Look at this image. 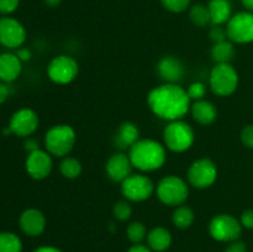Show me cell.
<instances>
[{"label":"cell","mask_w":253,"mask_h":252,"mask_svg":"<svg viewBox=\"0 0 253 252\" xmlns=\"http://www.w3.org/2000/svg\"><path fill=\"white\" fill-rule=\"evenodd\" d=\"M147 104L156 116L163 120L174 121L182 120L187 115L192 100L184 88L178 84L166 83L148 93Z\"/></svg>","instance_id":"1"},{"label":"cell","mask_w":253,"mask_h":252,"mask_svg":"<svg viewBox=\"0 0 253 252\" xmlns=\"http://www.w3.org/2000/svg\"><path fill=\"white\" fill-rule=\"evenodd\" d=\"M128 157L135 168L141 172H155L160 169L166 162V147L158 141L138 140L128 150Z\"/></svg>","instance_id":"2"},{"label":"cell","mask_w":253,"mask_h":252,"mask_svg":"<svg viewBox=\"0 0 253 252\" xmlns=\"http://www.w3.org/2000/svg\"><path fill=\"white\" fill-rule=\"evenodd\" d=\"M76 131L66 124L54 125L44 136V147L52 156L67 157L76 145Z\"/></svg>","instance_id":"3"},{"label":"cell","mask_w":253,"mask_h":252,"mask_svg":"<svg viewBox=\"0 0 253 252\" xmlns=\"http://www.w3.org/2000/svg\"><path fill=\"white\" fill-rule=\"evenodd\" d=\"M195 140L194 130L184 120L169 121L163 130L165 147L172 152L182 153L189 150Z\"/></svg>","instance_id":"4"},{"label":"cell","mask_w":253,"mask_h":252,"mask_svg":"<svg viewBox=\"0 0 253 252\" xmlns=\"http://www.w3.org/2000/svg\"><path fill=\"white\" fill-rule=\"evenodd\" d=\"M156 194L163 204L177 208L187 202L189 188L185 180L178 175H167L158 182Z\"/></svg>","instance_id":"5"},{"label":"cell","mask_w":253,"mask_h":252,"mask_svg":"<svg viewBox=\"0 0 253 252\" xmlns=\"http://www.w3.org/2000/svg\"><path fill=\"white\" fill-rule=\"evenodd\" d=\"M209 85L216 95H231L239 86V73L230 63L215 64L210 72Z\"/></svg>","instance_id":"6"},{"label":"cell","mask_w":253,"mask_h":252,"mask_svg":"<svg viewBox=\"0 0 253 252\" xmlns=\"http://www.w3.org/2000/svg\"><path fill=\"white\" fill-rule=\"evenodd\" d=\"M209 232L212 239L222 242H232L239 240L242 232L240 220L230 214H219L211 219Z\"/></svg>","instance_id":"7"},{"label":"cell","mask_w":253,"mask_h":252,"mask_svg":"<svg viewBox=\"0 0 253 252\" xmlns=\"http://www.w3.org/2000/svg\"><path fill=\"white\" fill-rule=\"evenodd\" d=\"M217 167L210 158L203 157L194 161L188 169V180L192 187L198 189L209 188L216 182Z\"/></svg>","instance_id":"8"},{"label":"cell","mask_w":253,"mask_h":252,"mask_svg":"<svg viewBox=\"0 0 253 252\" xmlns=\"http://www.w3.org/2000/svg\"><path fill=\"white\" fill-rule=\"evenodd\" d=\"M156 188L152 179L145 174H131L121 183V193L128 202H145L150 199Z\"/></svg>","instance_id":"9"},{"label":"cell","mask_w":253,"mask_h":252,"mask_svg":"<svg viewBox=\"0 0 253 252\" xmlns=\"http://www.w3.org/2000/svg\"><path fill=\"white\" fill-rule=\"evenodd\" d=\"M78 62L67 54L54 57L47 66V76L57 84L71 83L78 76Z\"/></svg>","instance_id":"10"},{"label":"cell","mask_w":253,"mask_h":252,"mask_svg":"<svg viewBox=\"0 0 253 252\" xmlns=\"http://www.w3.org/2000/svg\"><path fill=\"white\" fill-rule=\"evenodd\" d=\"M227 37L234 43H250L253 41V14L250 11L232 15L226 24Z\"/></svg>","instance_id":"11"},{"label":"cell","mask_w":253,"mask_h":252,"mask_svg":"<svg viewBox=\"0 0 253 252\" xmlns=\"http://www.w3.org/2000/svg\"><path fill=\"white\" fill-rule=\"evenodd\" d=\"M26 41V30L24 25L11 16L0 19V44L9 49H17Z\"/></svg>","instance_id":"12"},{"label":"cell","mask_w":253,"mask_h":252,"mask_svg":"<svg viewBox=\"0 0 253 252\" xmlns=\"http://www.w3.org/2000/svg\"><path fill=\"white\" fill-rule=\"evenodd\" d=\"M26 172L32 179L42 180L46 179L51 174L53 169V160L52 155L46 150H39L30 152L26 157L25 162Z\"/></svg>","instance_id":"13"},{"label":"cell","mask_w":253,"mask_h":252,"mask_svg":"<svg viewBox=\"0 0 253 252\" xmlns=\"http://www.w3.org/2000/svg\"><path fill=\"white\" fill-rule=\"evenodd\" d=\"M39 116L32 109L24 108L15 111L9 121L11 133L19 137H30L39 127Z\"/></svg>","instance_id":"14"},{"label":"cell","mask_w":253,"mask_h":252,"mask_svg":"<svg viewBox=\"0 0 253 252\" xmlns=\"http://www.w3.org/2000/svg\"><path fill=\"white\" fill-rule=\"evenodd\" d=\"M132 163L128 155L124 152H115L106 161L105 170L108 177L113 182L123 183L127 177L132 174Z\"/></svg>","instance_id":"15"},{"label":"cell","mask_w":253,"mask_h":252,"mask_svg":"<svg viewBox=\"0 0 253 252\" xmlns=\"http://www.w3.org/2000/svg\"><path fill=\"white\" fill-rule=\"evenodd\" d=\"M157 73L166 83L177 84L184 77L185 68L180 59L174 56H165L158 61Z\"/></svg>","instance_id":"16"},{"label":"cell","mask_w":253,"mask_h":252,"mask_svg":"<svg viewBox=\"0 0 253 252\" xmlns=\"http://www.w3.org/2000/svg\"><path fill=\"white\" fill-rule=\"evenodd\" d=\"M46 216L43 212L35 208L26 209L20 215L19 224L27 236H40L46 229Z\"/></svg>","instance_id":"17"},{"label":"cell","mask_w":253,"mask_h":252,"mask_svg":"<svg viewBox=\"0 0 253 252\" xmlns=\"http://www.w3.org/2000/svg\"><path fill=\"white\" fill-rule=\"evenodd\" d=\"M22 71V62L16 53L5 52L0 54V82L10 83L16 81Z\"/></svg>","instance_id":"18"},{"label":"cell","mask_w":253,"mask_h":252,"mask_svg":"<svg viewBox=\"0 0 253 252\" xmlns=\"http://www.w3.org/2000/svg\"><path fill=\"white\" fill-rule=\"evenodd\" d=\"M140 140V130L136 124L125 121L116 130L114 136V143L119 150H130Z\"/></svg>","instance_id":"19"},{"label":"cell","mask_w":253,"mask_h":252,"mask_svg":"<svg viewBox=\"0 0 253 252\" xmlns=\"http://www.w3.org/2000/svg\"><path fill=\"white\" fill-rule=\"evenodd\" d=\"M190 113L193 119L202 125H210L217 119V109L211 101L202 100L193 101L190 105Z\"/></svg>","instance_id":"20"},{"label":"cell","mask_w":253,"mask_h":252,"mask_svg":"<svg viewBox=\"0 0 253 252\" xmlns=\"http://www.w3.org/2000/svg\"><path fill=\"white\" fill-rule=\"evenodd\" d=\"M208 9L210 12L211 25H222L227 24L232 16V6L229 0H209Z\"/></svg>","instance_id":"21"},{"label":"cell","mask_w":253,"mask_h":252,"mask_svg":"<svg viewBox=\"0 0 253 252\" xmlns=\"http://www.w3.org/2000/svg\"><path fill=\"white\" fill-rule=\"evenodd\" d=\"M147 242L153 251H165L172 244V235L165 227H155L147 234Z\"/></svg>","instance_id":"22"},{"label":"cell","mask_w":253,"mask_h":252,"mask_svg":"<svg viewBox=\"0 0 253 252\" xmlns=\"http://www.w3.org/2000/svg\"><path fill=\"white\" fill-rule=\"evenodd\" d=\"M234 42H231L230 40L214 43V46H212L211 48V58L216 64L230 63V61L234 58Z\"/></svg>","instance_id":"23"},{"label":"cell","mask_w":253,"mask_h":252,"mask_svg":"<svg viewBox=\"0 0 253 252\" xmlns=\"http://www.w3.org/2000/svg\"><path fill=\"white\" fill-rule=\"evenodd\" d=\"M195 219L194 211L192 210V208L187 207V205H179L174 209L172 215L173 224L175 225L179 229H188L193 225Z\"/></svg>","instance_id":"24"},{"label":"cell","mask_w":253,"mask_h":252,"mask_svg":"<svg viewBox=\"0 0 253 252\" xmlns=\"http://www.w3.org/2000/svg\"><path fill=\"white\" fill-rule=\"evenodd\" d=\"M59 170H61V174L67 179H76L82 174L83 167H82L81 161L67 156L62 160L61 165H59Z\"/></svg>","instance_id":"25"},{"label":"cell","mask_w":253,"mask_h":252,"mask_svg":"<svg viewBox=\"0 0 253 252\" xmlns=\"http://www.w3.org/2000/svg\"><path fill=\"white\" fill-rule=\"evenodd\" d=\"M190 21L198 27H205L211 24L210 19V12L208 9V5L204 4H195L190 7L189 10Z\"/></svg>","instance_id":"26"},{"label":"cell","mask_w":253,"mask_h":252,"mask_svg":"<svg viewBox=\"0 0 253 252\" xmlns=\"http://www.w3.org/2000/svg\"><path fill=\"white\" fill-rule=\"evenodd\" d=\"M22 242L14 232H0V252H21Z\"/></svg>","instance_id":"27"},{"label":"cell","mask_w":253,"mask_h":252,"mask_svg":"<svg viewBox=\"0 0 253 252\" xmlns=\"http://www.w3.org/2000/svg\"><path fill=\"white\" fill-rule=\"evenodd\" d=\"M132 205L128 200H119L113 208V215L119 221H127L132 216Z\"/></svg>","instance_id":"28"},{"label":"cell","mask_w":253,"mask_h":252,"mask_svg":"<svg viewBox=\"0 0 253 252\" xmlns=\"http://www.w3.org/2000/svg\"><path fill=\"white\" fill-rule=\"evenodd\" d=\"M127 236L132 242L140 244L141 241L145 240V237H147V229L140 221L131 222L127 227Z\"/></svg>","instance_id":"29"},{"label":"cell","mask_w":253,"mask_h":252,"mask_svg":"<svg viewBox=\"0 0 253 252\" xmlns=\"http://www.w3.org/2000/svg\"><path fill=\"white\" fill-rule=\"evenodd\" d=\"M161 4L167 11L173 14H180L189 9L190 0H161Z\"/></svg>","instance_id":"30"},{"label":"cell","mask_w":253,"mask_h":252,"mask_svg":"<svg viewBox=\"0 0 253 252\" xmlns=\"http://www.w3.org/2000/svg\"><path fill=\"white\" fill-rule=\"evenodd\" d=\"M188 96L192 101H198L204 99L205 94H207V86L202 82H194L188 86Z\"/></svg>","instance_id":"31"},{"label":"cell","mask_w":253,"mask_h":252,"mask_svg":"<svg viewBox=\"0 0 253 252\" xmlns=\"http://www.w3.org/2000/svg\"><path fill=\"white\" fill-rule=\"evenodd\" d=\"M209 37L214 43L229 40V37H227L226 27L220 26V25H214V26L211 27V30H210L209 32Z\"/></svg>","instance_id":"32"},{"label":"cell","mask_w":253,"mask_h":252,"mask_svg":"<svg viewBox=\"0 0 253 252\" xmlns=\"http://www.w3.org/2000/svg\"><path fill=\"white\" fill-rule=\"evenodd\" d=\"M20 0H0V14L2 16H10L17 10Z\"/></svg>","instance_id":"33"},{"label":"cell","mask_w":253,"mask_h":252,"mask_svg":"<svg viewBox=\"0 0 253 252\" xmlns=\"http://www.w3.org/2000/svg\"><path fill=\"white\" fill-rule=\"evenodd\" d=\"M241 141L247 148L253 150V125H247L241 131Z\"/></svg>","instance_id":"34"},{"label":"cell","mask_w":253,"mask_h":252,"mask_svg":"<svg viewBox=\"0 0 253 252\" xmlns=\"http://www.w3.org/2000/svg\"><path fill=\"white\" fill-rule=\"evenodd\" d=\"M240 222L246 229L253 230V209H247L242 212Z\"/></svg>","instance_id":"35"},{"label":"cell","mask_w":253,"mask_h":252,"mask_svg":"<svg viewBox=\"0 0 253 252\" xmlns=\"http://www.w3.org/2000/svg\"><path fill=\"white\" fill-rule=\"evenodd\" d=\"M225 252H247V247L246 245H245V242L236 240V241H232L231 244L227 246Z\"/></svg>","instance_id":"36"},{"label":"cell","mask_w":253,"mask_h":252,"mask_svg":"<svg viewBox=\"0 0 253 252\" xmlns=\"http://www.w3.org/2000/svg\"><path fill=\"white\" fill-rule=\"evenodd\" d=\"M16 56L19 57L20 61L21 62H27L31 59L32 54H31V51H30L29 48H25V47H20V48L16 49Z\"/></svg>","instance_id":"37"},{"label":"cell","mask_w":253,"mask_h":252,"mask_svg":"<svg viewBox=\"0 0 253 252\" xmlns=\"http://www.w3.org/2000/svg\"><path fill=\"white\" fill-rule=\"evenodd\" d=\"M9 96H10L9 85H6V83H4V82H0V104L5 103Z\"/></svg>","instance_id":"38"},{"label":"cell","mask_w":253,"mask_h":252,"mask_svg":"<svg viewBox=\"0 0 253 252\" xmlns=\"http://www.w3.org/2000/svg\"><path fill=\"white\" fill-rule=\"evenodd\" d=\"M39 143H37L36 140H34V138H27L26 141H25V150L27 151V152H34V151L39 150Z\"/></svg>","instance_id":"39"},{"label":"cell","mask_w":253,"mask_h":252,"mask_svg":"<svg viewBox=\"0 0 253 252\" xmlns=\"http://www.w3.org/2000/svg\"><path fill=\"white\" fill-rule=\"evenodd\" d=\"M127 252H152V251H151L147 246H143V245L141 244H136L133 245Z\"/></svg>","instance_id":"40"},{"label":"cell","mask_w":253,"mask_h":252,"mask_svg":"<svg viewBox=\"0 0 253 252\" xmlns=\"http://www.w3.org/2000/svg\"><path fill=\"white\" fill-rule=\"evenodd\" d=\"M34 252H62L61 250L57 249V247L53 246H41L39 249L35 250Z\"/></svg>","instance_id":"41"},{"label":"cell","mask_w":253,"mask_h":252,"mask_svg":"<svg viewBox=\"0 0 253 252\" xmlns=\"http://www.w3.org/2000/svg\"><path fill=\"white\" fill-rule=\"evenodd\" d=\"M242 5L247 9V11L252 12L253 14V0H241Z\"/></svg>","instance_id":"42"},{"label":"cell","mask_w":253,"mask_h":252,"mask_svg":"<svg viewBox=\"0 0 253 252\" xmlns=\"http://www.w3.org/2000/svg\"><path fill=\"white\" fill-rule=\"evenodd\" d=\"M44 2H46L47 6L56 7V6H58L59 4H61L62 0H44Z\"/></svg>","instance_id":"43"}]
</instances>
